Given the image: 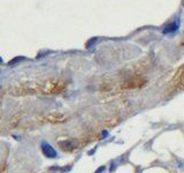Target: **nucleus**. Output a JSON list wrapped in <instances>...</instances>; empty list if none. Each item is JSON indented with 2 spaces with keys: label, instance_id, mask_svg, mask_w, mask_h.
I'll list each match as a JSON object with an SVG mask.
<instances>
[{
  "label": "nucleus",
  "instance_id": "obj_2",
  "mask_svg": "<svg viewBox=\"0 0 184 173\" xmlns=\"http://www.w3.org/2000/svg\"><path fill=\"white\" fill-rule=\"evenodd\" d=\"M41 150H43V154L45 155L46 157H48V158H55L56 157V151L47 143H43Z\"/></svg>",
  "mask_w": 184,
  "mask_h": 173
},
{
  "label": "nucleus",
  "instance_id": "obj_1",
  "mask_svg": "<svg viewBox=\"0 0 184 173\" xmlns=\"http://www.w3.org/2000/svg\"><path fill=\"white\" fill-rule=\"evenodd\" d=\"M59 147L65 151H73L78 147V142L75 138H68V140H65V141H60Z\"/></svg>",
  "mask_w": 184,
  "mask_h": 173
},
{
  "label": "nucleus",
  "instance_id": "obj_3",
  "mask_svg": "<svg viewBox=\"0 0 184 173\" xmlns=\"http://www.w3.org/2000/svg\"><path fill=\"white\" fill-rule=\"evenodd\" d=\"M103 171H105V166H100V167H99L94 173H101Z\"/></svg>",
  "mask_w": 184,
  "mask_h": 173
},
{
  "label": "nucleus",
  "instance_id": "obj_4",
  "mask_svg": "<svg viewBox=\"0 0 184 173\" xmlns=\"http://www.w3.org/2000/svg\"><path fill=\"white\" fill-rule=\"evenodd\" d=\"M114 170H115V165H114V164H112V167H110V172H113Z\"/></svg>",
  "mask_w": 184,
  "mask_h": 173
}]
</instances>
